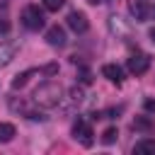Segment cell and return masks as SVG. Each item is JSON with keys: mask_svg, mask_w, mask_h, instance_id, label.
Instances as JSON below:
<instances>
[{"mask_svg": "<svg viewBox=\"0 0 155 155\" xmlns=\"http://www.w3.org/2000/svg\"><path fill=\"white\" fill-rule=\"evenodd\" d=\"M31 97H34V104H39L44 109H53V107H58V102L63 97V87L58 82H41Z\"/></svg>", "mask_w": 155, "mask_h": 155, "instance_id": "obj_1", "label": "cell"}, {"mask_svg": "<svg viewBox=\"0 0 155 155\" xmlns=\"http://www.w3.org/2000/svg\"><path fill=\"white\" fill-rule=\"evenodd\" d=\"M44 22H46V17H44V12L39 10V5H27V7L22 10V24H24L27 29L39 31V29L44 27Z\"/></svg>", "mask_w": 155, "mask_h": 155, "instance_id": "obj_2", "label": "cell"}, {"mask_svg": "<svg viewBox=\"0 0 155 155\" xmlns=\"http://www.w3.org/2000/svg\"><path fill=\"white\" fill-rule=\"evenodd\" d=\"M94 133H92V126L85 121V119H78L75 124H73V138L80 143V145H85V148H90L92 143H94V138H92Z\"/></svg>", "mask_w": 155, "mask_h": 155, "instance_id": "obj_3", "label": "cell"}, {"mask_svg": "<svg viewBox=\"0 0 155 155\" xmlns=\"http://www.w3.org/2000/svg\"><path fill=\"white\" fill-rule=\"evenodd\" d=\"M128 73H133V75H143L148 68H150V56L148 53H143V51H136V53H131V58H128Z\"/></svg>", "mask_w": 155, "mask_h": 155, "instance_id": "obj_4", "label": "cell"}, {"mask_svg": "<svg viewBox=\"0 0 155 155\" xmlns=\"http://www.w3.org/2000/svg\"><path fill=\"white\" fill-rule=\"evenodd\" d=\"M128 12H131V17L136 22H145L150 17V12H153L150 0H128Z\"/></svg>", "mask_w": 155, "mask_h": 155, "instance_id": "obj_5", "label": "cell"}, {"mask_svg": "<svg viewBox=\"0 0 155 155\" xmlns=\"http://www.w3.org/2000/svg\"><path fill=\"white\" fill-rule=\"evenodd\" d=\"M68 27H70L75 34H85V31H87V27H90L87 15H85V12H80V10L68 12Z\"/></svg>", "mask_w": 155, "mask_h": 155, "instance_id": "obj_6", "label": "cell"}, {"mask_svg": "<svg viewBox=\"0 0 155 155\" xmlns=\"http://www.w3.org/2000/svg\"><path fill=\"white\" fill-rule=\"evenodd\" d=\"M46 41L51 44V46H65V29L63 27H58V24H53V27H48V31H46Z\"/></svg>", "mask_w": 155, "mask_h": 155, "instance_id": "obj_7", "label": "cell"}, {"mask_svg": "<svg viewBox=\"0 0 155 155\" xmlns=\"http://www.w3.org/2000/svg\"><path fill=\"white\" fill-rule=\"evenodd\" d=\"M102 75H104L109 82H114V85H121V82H124V70H121L116 63H107V65H102Z\"/></svg>", "mask_w": 155, "mask_h": 155, "instance_id": "obj_8", "label": "cell"}, {"mask_svg": "<svg viewBox=\"0 0 155 155\" xmlns=\"http://www.w3.org/2000/svg\"><path fill=\"white\" fill-rule=\"evenodd\" d=\"M133 153L136 155H145V153H155V138H143L133 145Z\"/></svg>", "mask_w": 155, "mask_h": 155, "instance_id": "obj_9", "label": "cell"}, {"mask_svg": "<svg viewBox=\"0 0 155 155\" xmlns=\"http://www.w3.org/2000/svg\"><path fill=\"white\" fill-rule=\"evenodd\" d=\"M131 126H133V131H143V133H150V131L155 128V126H153V121H150L148 116H136Z\"/></svg>", "mask_w": 155, "mask_h": 155, "instance_id": "obj_10", "label": "cell"}, {"mask_svg": "<svg viewBox=\"0 0 155 155\" xmlns=\"http://www.w3.org/2000/svg\"><path fill=\"white\" fill-rule=\"evenodd\" d=\"M15 133H17V128H15L12 124H7V121L0 124V143H10V140L15 138Z\"/></svg>", "mask_w": 155, "mask_h": 155, "instance_id": "obj_11", "label": "cell"}, {"mask_svg": "<svg viewBox=\"0 0 155 155\" xmlns=\"http://www.w3.org/2000/svg\"><path fill=\"white\" fill-rule=\"evenodd\" d=\"M34 73H36V70H24V73H19V75L12 80V90H22V87L29 82V78H31Z\"/></svg>", "mask_w": 155, "mask_h": 155, "instance_id": "obj_12", "label": "cell"}, {"mask_svg": "<svg viewBox=\"0 0 155 155\" xmlns=\"http://www.w3.org/2000/svg\"><path fill=\"white\" fill-rule=\"evenodd\" d=\"M116 136H119V131H116L114 126H109V128L102 133V143H104V145H111V143L116 140Z\"/></svg>", "mask_w": 155, "mask_h": 155, "instance_id": "obj_13", "label": "cell"}, {"mask_svg": "<svg viewBox=\"0 0 155 155\" xmlns=\"http://www.w3.org/2000/svg\"><path fill=\"white\" fill-rule=\"evenodd\" d=\"M63 2H65V0H41L44 10H48V12H58V10L63 7Z\"/></svg>", "mask_w": 155, "mask_h": 155, "instance_id": "obj_14", "label": "cell"}, {"mask_svg": "<svg viewBox=\"0 0 155 155\" xmlns=\"http://www.w3.org/2000/svg\"><path fill=\"white\" fill-rule=\"evenodd\" d=\"M78 80H80L82 85H90V82H92V70H90V68H80V70H78Z\"/></svg>", "mask_w": 155, "mask_h": 155, "instance_id": "obj_15", "label": "cell"}, {"mask_svg": "<svg viewBox=\"0 0 155 155\" xmlns=\"http://www.w3.org/2000/svg\"><path fill=\"white\" fill-rule=\"evenodd\" d=\"M70 99H73V102H82V99H85V92H82V87H80V85L70 87Z\"/></svg>", "mask_w": 155, "mask_h": 155, "instance_id": "obj_16", "label": "cell"}, {"mask_svg": "<svg viewBox=\"0 0 155 155\" xmlns=\"http://www.w3.org/2000/svg\"><path fill=\"white\" fill-rule=\"evenodd\" d=\"M44 73H46V75H53V73H58V65H56V63H51V65H46V68H44Z\"/></svg>", "mask_w": 155, "mask_h": 155, "instance_id": "obj_17", "label": "cell"}, {"mask_svg": "<svg viewBox=\"0 0 155 155\" xmlns=\"http://www.w3.org/2000/svg\"><path fill=\"white\" fill-rule=\"evenodd\" d=\"M10 31V22L7 19H0V34H7Z\"/></svg>", "mask_w": 155, "mask_h": 155, "instance_id": "obj_18", "label": "cell"}, {"mask_svg": "<svg viewBox=\"0 0 155 155\" xmlns=\"http://www.w3.org/2000/svg\"><path fill=\"white\" fill-rule=\"evenodd\" d=\"M145 109L148 111H155V99H145Z\"/></svg>", "mask_w": 155, "mask_h": 155, "instance_id": "obj_19", "label": "cell"}, {"mask_svg": "<svg viewBox=\"0 0 155 155\" xmlns=\"http://www.w3.org/2000/svg\"><path fill=\"white\" fill-rule=\"evenodd\" d=\"M148 39L155 44V27H150V29H148Z\"/></svg>", "mask_w": 155, "mask_h": 155, "instance_id": "obj_20", "label": "cell"}, {"mask_svg": "<svg viewBox=\"0 0 155 155\" xmlns=\"http://www.w3.org/2000/svg\"><path fill=\"white\" fill-rule=\"evenodd\" d=\"M0 7H7V0H0Z\"/></svg>", "mask_w": 155, "mask_h": 155, "instance_id": "obj_21", "label": "cell"}, {"mask_svg": "<svg viewBox=\"0 0 155 155\" xmlns=\"http://www.w3.org/2000/svg\"><path fill=\"white\" fill-rule=\"evenodd\" d=\"M90 2H92V5H99V2H104V0H90Z\"/></svg>", "mask_w": 155, "mask_h": 155, "instance_id": "obj_22", "label": "cell"}]
</instances>
